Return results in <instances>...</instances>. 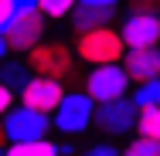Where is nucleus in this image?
I'll list each match as a JSON object with an SVG mask.
<instances>
[{"label": "nucleus", "mask_w": 160, "mask_h": 156, "mask_svg": "<svg viewBox=\"0 0 160 156\" xmlns=\"http://www.w3.org/2000/svg\"><path fill=\"white\" fill-rule=\"evenodd\" d=\"M0 129L7 136V143H28V139H48L51 129V116L34 112L28 105H10L0 116Z\"/></svg>", "instance_id": "nucleus-1"}, {"label": "nucleus", "mask_w": 160, "mask_h": 156, "mask_svg": "<svg viewBox=\"0 0 160 156\" xmlns=\"http://www.w3.org/2000/svg\"><path fill=\"white\" fill-rule=\"evenodd\" d=\"M92 112H96V102L85 92H65L51 112V125L65 136H78L92 125Z\"/></svg>", "instance_id": "nucleus-2"}, {"label": "nucleus", "mask_w": 160, "mask_h": 156, "mask_svg": "<svg viewBox=\"0 0 160 156\" xmlns=\"http://www.w3.org/2000/svg\"><path fill=\"white\" fill-rule=\"evenodd\" d=\"M129 82L126 71H123V64H92V71L85 75V88L82 92L89 95L96 105H102V102H112V98H123V95H129Z\"/></svg>", "instance_id": "nucleus-3"}, {"label": "nucleus", "mask_w": 160, "mask_h": 156, "mask_svg": "<svg viewBox=\"0 0 160 156\" xmlns=\"http://www.w3.org/2000/svg\"><path fill=\"white\" fill-rule=\"evenodd\" d=\"M44 27H48V21L41 17V10H14L0 34H3L10 51H24L28 54L34 44L44 41Z\"/></svg>", "instance_id": "nucleus-4"}, {"label": "nucleus", "mask_w": 160, "mask_h": 156, "mask_svg": "<svg viewBox=\"0 0 160 156\" xmlns=\"http://www.w3.org/2000/svg\"><path fill=\"white\" fill-rule=\"evenodd\" d=\"M123 41L112 27H96V31L78 34V44H75V54L89 64H116L123 58Z\"/></svg>", "instance_id": "nucleus-5"}, {"label": "nucleus", "mask_w": 160, "mask_h": 156, "mask_svg": "<svg viewBox=\"0 0 160 156\" xmlns=\"http://www.w3.org/2000/svg\"><path fill=\"white\" fill-rule=\"evenodd\" d=\"M116 34H119V41H123L126 51L157 48L160 44V17H157V10H129Z\"/></svg>", "instance_id": "nucleus-6"}, {"label": "nucleus", "mask_w": 160, "mask_h": 156, "mask_svg": "<svg viewBox=\"0 0 160 156\" xmlns=\"http://www.w3.org/2000/svg\"><path fill=\"white\" fill-rule=\"evenodd\" d=\"M92 125H99V132L119 139V136H129L133 125H136V105L129 102V95L123 98H112V102H102L92 112Z\"/></svg>", "instance_id": "nucleus-7"}, {"label": "nucleus", "mask_w": 160, "mask_h": 156, "mask_svg": "<svg viewBox=\"0 0 160 156\" xmlns=\"http://www.w3.org/2000/svg\"><path fill=\"white\" fill-rule=\"evenodd\" d=\"M24 64L31 68V75H44V78H58L62 82V75L72 68V51L62 41H41V44H34L28 51Z\"/></svg>", "instance_id": "nucleus-8"}, {"label": "nucleus", "mask_w": 160, "mask_h": 156, "mask_svg": "<svg viewBox=\"0 0 160 156\" xmlns=\"http://www.w3.org/2000/svg\"><path fill=\"white\" fill-rule=\"evenodd\" d=\"M21 105H28V109H34V112H44V116H51L55 112V105L62 102V82L58 78H44V75H31L28 78V85L21 88Z\"/></svg>", "instance_id": "nucleus-9"}, {"label": "nucleus", "mask_w": 160, "mask_h": 156, "mask_svg": "<svg viewBox=\"0 0 160 156\" xmlns=\"http://www.w3.org/2000/svg\"><path fill=\"white\" fill-rule=\"evenodd\" d=\"M123 71L129 82H157L160 78V48H136V51H123Z\"/></svg>", "instance_id": "nucleus-10"}, {"label": "nucleus", "mask_w": 160, "mask_h": 156, "mask_svg": "<svg viewBox=\"0 0 160 156\" xmlns=\"http://www.w3.org/2000/svg\"><path fill=\"white\" fill-rule=\"evenodd\" d=\"M68 17H72L75 34H85V31H96V27H109L112 17H116V7H89V3H75V10H72Z\"/></svg>", "instance_id": "nucleus-11"}, {"label": "nucleus", "mask_w": 160, "mask_h": 156, "mask_svg": "<svg viewBox=\"0 0 160 156\" xmlns=\"http://www.w3.org/2000/svg\"><path fill=\"white\" fill-rule=\"evenodd\" d=\"M0 156H58V143H51V139H28V143H7Z\"/></svg>", "instance_id": "nucleus-12"}, {"label": "nucleus", "mask_w": 160, "mask_h": 156, "mask_svg": "<svg viewBox=\"0 0 160 156\" xmlns=\"http://www.w3.org/2000/svg\"><path fill=\"white\" fill-rule=\"evenodd\" d=\"M28 78H31V68H28L24 61H10V58H7V61H0V85H3V88H10L14 95L28 85Z\"/></svg>", "instance_id": "nucleus-13"}, {"label": "nucleus", "mask_w": 160, "mask_h": 156, "mask_svg": "<svg viewBox=\"0 0 160 156\" xmlns=\"http://www.w3.org/2000/svg\"><path fill=\"white\" fill-rule=\"evenodd\" d=\"M133 132H140V136H147V139H160V109L157 105L136 109V125H133Z\"/></svg>", "instance_id": "nucleus-14"}, {"label": "nucleus", "mask_w": 160, "mask_h": 156, "mask_svg": "<svg viewBox=\"0 0 160 156\" xmlns=\"http://www.w3.org/2000/svg\"><path fill=\"white\" fill-rule=\"evenodd\" d=\"M129 102L136 105V109H143V105H160V82H140L133 95H129Z\"/></svg>", "instance_id": "nucleus-15"}, {"label": "nucleus", "mask_w": 160, "mask_h": 156, "mask_svg": "<svg viewBox=\"0 0 160 156\" xmlns=\"http://www.w3.org/2000/svg\"><path fill=\"white\" fill-rule=\"evenodd\" d=\"M75 3L78 0H38V10H41L44 21H62L75 10Z\"/></svg>", "instance_id": "nucleus-16"}, {"label": "nucleus", "mask_w": 160, "mask_h": 156, "mask_svg": "<svg viewBox=\"0 0 160 156\" xmlns=\"http://www.w3.org/2000/svg\"><path fill=\"white\" fill-rule=\"evenodd\" d=\"M119 156H160V139L136 136V139H129L126 146L119 149Z\"/></svg>", "instance_id": "nucleus-17"}, {"label": "nucleus", "mask_w": 160, "mask_h": 156, "mask_svg": "<svg viewBox=\"0 0 160 156\" xmlns=\"http://www.w3.org/2000/svg\"><path fill=\"white\" fill-rule=\"evenodd\" d=\"M82 156H119V149H116L112 143H96V146H89Z\"/></svg>", "instance_id": "nucleus-18"}, {"label": "nucleus", "mask_w": 160, "mask_h": 156, "mask_svg": "<svg viewBox=\"0 0 160 156\" xmlns=\"http://www.w3.org/2000/svg\"><path fill=\"white\" fill-rule=\"evenodd\" d=\"M14 98H17V95L10 92V88H3V85H0V116H3V112L14 105Z\"/></svg>", "instance_id": "nucleus-19"}, {"label": "nucleus", "mask_w": 160, "mask_h": 156, "mask_svg": "<svg viewBox=\"0 0 160 156\" xmlns=\"http://www.w3.org/2000/svg\"><path fill=\"white\" fill-rule=\"evenodd\" d=\"M10 14H14V7H10V0H0V31H3V24L10 21Z\"/></svg>", "instance_id": "nucleus-20"}, {"label": "nucleus", "mask_w": 160, "mask_h": 156, "mask_svg": "<svg viewBox=\"0 0 160 156\" xmlns=\"http://www.w3.org/2000/svg\"><path fill=\"white\" fill-rule=\"evenodd\" d=\"M14 10H38V0H10Z\"/></svg>", "instance_id": "nucleus-21"}, {"label": "nucleus", "mask_w": 160, "mask_h": 156, "mask_svg": "<svg viewBox=\"0 0 160 156\" xmlns=\"http://www.w3.org/2000/svg\"><path fill=\"white\" fill-rule=\"evenodd\" d=\"M78 3H89V7H116L119 0H78Z\"/></svg>", "instance_id": "nucleus-22"}, {"label": "nucleus", "mask_w": 160, "mask_h": 156, "mask_svg": "<svg viewBox=\"0 0 160 156\" xmlns=\"http://www.w3.org/2000/svg\"><path fill=\"white\" fill-rule=\"evenodd\" d=\"M7 54H10V48H7V41H3V34H0V61H7Z\"/></svg>", "instance_id": "nucleus-23"}, {"label": "nucleus", "mask_w": 160, "mask_h": 156, "mask_svg": "<svg viewBox=\"0 0 160 156\" xmlns=\"http://www.w3.org/2000/svg\"><path fill=\"white\" fill-rule=\"evenodd\" d=\"M3 146H7V136H3V129H0V153H3Z\"/></svg>", "instance_id": "nucleus-24"}]
</instances>
